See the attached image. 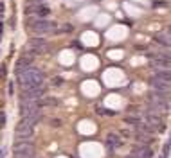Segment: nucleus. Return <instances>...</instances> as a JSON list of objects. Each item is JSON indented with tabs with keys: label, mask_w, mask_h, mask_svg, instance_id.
<instances>
[{
	"label": "nucleus",
	"mask_w": 171,
	"mask_h": 158,
	"mask_svg": "<svg viewBox=\"0 0 171 158\" xmlns=\"http://www.w3.org/2000/svg\"><path fill=\"white\" fill-rule=\"evenodd\" d=\"M54 85H61V77H56V79H54Z\"/></svg>",
	"instance_id": "obj_21"
},
{
	"label": "nucleus",
	"mask_w": 171,
	"mask_h": 158,
	"mask_svg": "<svg viewBox=\"0 0 171 158\" xmlns=\"http://www.w3.org/2000/svg\"><path fill=\"white\" fill-rule=\"evenodd\" d=\"M31 29L34 32H38V34H49V32H56L58 31L56 23L54 22H49V20H36L31 25Z\"/></svg>",
	"instance_id": "obj_4"
},
{
	"label": "nucleus",
	"mask_w": 171,
	"mask_h": 158,
	"mask_svg": "<svg viewBox=\"0 0 171 158\" xmlns=\"http://www.w3.org/2000/svg\"><path fill=\"white\" fill-rule=\"evenodd\" d=\"M0 31H2V22H0Z\"/></svg>",
	"instance_id": "obj_22"
},
{
	"label": "nucleus",
	"mask_w": 171,
	"mask_h": 158,
	"mask_svg": "<svg viewBox=\"0 0 171 158\" xmlns=\"http://www.w3.org/2000/svg\"><path fill=\"white\" fill-rule=\"evenodd\" d=\"M106 146H108V149H117V147H121V146H122L121 136L115 135V133H108V136H106Z\"/></svg>",
	"instance_id": "obj_13"
},
{
	"label": "nucleus",
	"mask_w": 171,
	"mask_h": 158,
	"mask_svg": "<svg viewBox=\"0 0 171 158\" xmlns=\"http://www.w3.org/2000/svg\"><path fill=\"white\" fill-rule=\"evenodd\" d=\"M43 86H33V88H25L23 92H22V99H29V101H38L43 97Z\"/></svg>",
	"instance_id": "obj_8"
},
{
	"label": "nucleus",
	"mask_w": 171,
	"mask_h": 158,
	"mask_svg": "<svg viewBox=\"0 0 171 158\" xmlns=\"http://www.w3.org/2000/svg\"><path fill=\"white\" fill-rule=\"evenodd\" d=\"M43 72L36 67H29L27 70H23L18 74V83H20L22 90L25 88H33V86H40L43 83Z\"/></svg>",
	"instance_id": "obj_2"
},
{
	"label": "nucleus",
	"mask_w": 171,
	"mask_h": 158,
	"mask_svg": "<svg viewBox=\"0 0 171 158\" xmlns=\"http://www.w3.org/2000/svg\"><path fill=\"white\" fill-rule=\"evenodd\" d=\"M160 122H162V121H160V117H158L157 111H153V110H151V111L146 113V122H144V124H148L153 131H155V129H158V131H162V129H164V126H162Z\"/></svg>",
	"instance_id": "obj_9"
},
{
	"label": "nucleus",
	"mask_w": 171,
	"mask_h": 158,
	"mask_svg": "<svg viewBox=\"0 0 171 158\" xmlns=\"http://www.w3.org/2000/svg\"><path fill=\"white\" fill-rule=\"evenodd\" d=\"M20 111H22V122H25L29 126H34L42 119V108L38 106L36 101L22 99L20 101Z\"/></svg>",
	"instance_id": "obj_1"
},
{
	"label": "nucleus",
	"mask_w": 171,
	"mask_h": 158,
	"mask_svg": "<svg viewBox=\"0 0 171 158\" xmlns=\"http://www.w3.org/2000/svg\"><path fill=\"white\" fill-rule=\"evenodd\" d=\"M150 85H151V88H155V90H157V93L169 97V83H166V81H160V79L153 77V79H150Z\"/></svg>",
	"instance_id": "obj_12"
},
{
	"label": "nucleus",
	"mask_w": 171,
	"mask_h": 158,
	"mask_svg": "<svg viewBox=\"0 0 171 158\" xmlns=\"http://www.w3.org/2000/svg\"><path fill=\"white\" fill-rule=\"evenodd\" d=\"M47 49H49V43L43 38H33L27 45V50L31 54H42V52H47Z\"/></svg>",
	"instance_id": "obj_7"
},
{
	"label": "nucleus",
	"mask_w": 171,
	"mask_h": 158,
	"mask_svg": "<svg viewBox=\"0 0 171 158\" xmlns=\"http://www.w3.org/2000/svg\"><path fill=\"white\" fill-rule=\"evenodd\" d=\"M29 67H33V54H31V52H25V54L20 56L18 63H16V76H18L20 72L27 70Z\"/></svg>",
	"instance_id": "obj_11"
},
{
	"label": "nucleus",
	"mask_w": 171,
	"mask_h": 158,
	"mask_svg": "<svg viewBox=\"0 0 171 158\" xmlns=\"http://www.w3.org/2000/svg\"><path fill=\"white\" fill-rule=\"evenodd\" d=\"M58 31H63V32L67 31V32H69V31H72V27H70V25H63V27H61V29H58ZM58 31H56V32H58Z\"/></svg>",
	"instance_id": "obj_19"
},
{
	"label": "nucleus",
	"mask_w": 171,
	"mask_h": 158,
	"mask_svg": "<svg viewBox=\"0 0 171 158\" xmlns=\"http://www.w3.org/2000/svg\"><path fill=\"white\" fill-rule=\"evenodd\" d=\"M155 40L158 43H162L164 47H169V32H160V34L155 36Z\"/></svg>",
	"instance_id": "obj_15"
},
{
	"label": "nucleus",
	"mask_w": 171,
	"mask_h": 158,
	"mask_svg": "<svg viewBox=\"0 0 171 158\" xmlns=\"http://www.w3.org/2000/svg\"><path fill=\"white\" fill-rule=\"evenodd\" d=\"M148 99L151 102V108L155 110H162V111H169V99L166 95H160V93H150ZM153 110V111H155Z\"/></svg>",
	"instance_id": "obj_5"
},
{
	"label": "nucleus",
	"mask_w": 171,
	"mask_h": 158,
	"mask_svg": "<svg viewBox=\"0 0 171 158\" xmlns=\"http://www.w3.org/2000/svg\"><path fill=\"white\" fill-rule=\"evenodd\" d=\"M126 122H128V124H137V122H139V117H132V115H128V117H126Z\"/></svg>",
	"instance_id": "obj_17"
},
{
	"label": "nucleus",
	"mask_w": 171,
	"mask_h": 158,
	"mask_svg": "<svg viewBox=\"0 0 171 158\" xmlns=\"http://www.w3.org/2000/svg\"><path fill=\"white\" fill-rule=\"evenodd\" d=\"M33 126H29L25 122H18L16 128H14V135H16V140H22V142H27L33 138Z\"/></svg>",
	"instance_id": "obj_6"
},
{
	"label": "nucleus",
	"mask_w": 171,
	"mask_h": 158,
	"mask_svg": "<svg viewBox=\"0 0 171 158\" xmlns=\"http://www.w3.org/2000/svg\"><path fill=\"white\" fill-rule=\"evenodd\" d=\"M4 122H6V115H4V111H0V124L4 126Z\"/></svg>",
	"instance_id": "obj_20"
},
{
	"label": "nucleus",
	"mask_w": 171,
	"mask_h": 158,
	"mask_svg": "<svg viewBox=\"0 0 171 158\" xmlns=\"http://www.w3.org/2000/svg\"><path fill=\"white\" fill-rule=\"evenodd\" d=\"M13 155H14V158H36L34 146L31 142L16 140V144L13 146Z\"/></svg>",
	"instance_id": "obj_3"
},
{
	"label": "nucleus",
	"mask_w": 171,
	"mask_h": 158,
	"mask_svg": "<svg viewBox=\"0 0 171 158\" xmlns=\"http://www.w3.org/2000/svg\"><path fill=\"white\" fill-rule=\"evenodd\" d=\"M50 126H54V128H60V126H61V121H58V119H52V121H50Z\"/></svg>",
	"instance_id": "obj_18"
},
{
	"label": "nucleus",
	"mask_w": 171,
	"mask_h": 158,
	"mask_svg": "<svg viewBox=\"0 0 171 158\" xmlns=\"http://www.w3.org/2000/svg\"><path fill=\"white\" fill-rule=\"evenodd\" d=\"M49 13H50L49 7H43L42 6V9H38V14H40V16H45V14H49Z\"/></svg>",
	"instance_id": "obj_16"
},
{
	"label": "nucleus",
	"mask_w": 171,
	"mask_h": 158,
	"mask_svg": "<svg viewBox=\"0 0 171 158\" xmlns=\"http://www.w3.org/2000/svg\"><path fill=\"white\" fill-rule=\"evenodd\" d=\"M36 102H38V106H40V108H45V106H56V104H58V101H56V99H52V97H47V99H38Z\"/></svg>",
	"instance_id": "obj_14"
},
{
	"label": "nucleus",
	"mask_w": 171,
	"mask_h": 158,
	"mask_svg": "<svg viewBox=\"0 0 171 158\" xmlns=\"http://www.w3.org/2000/svg\"><path fill=\"white\" fill-rule=\"evenodd\" d=\"M151 156H153V151L148 146H137V147L132 149V153L128 156H124V158H151Z\"/></svg>",
	"instance_id": "obj_10"
}]
</instances>
